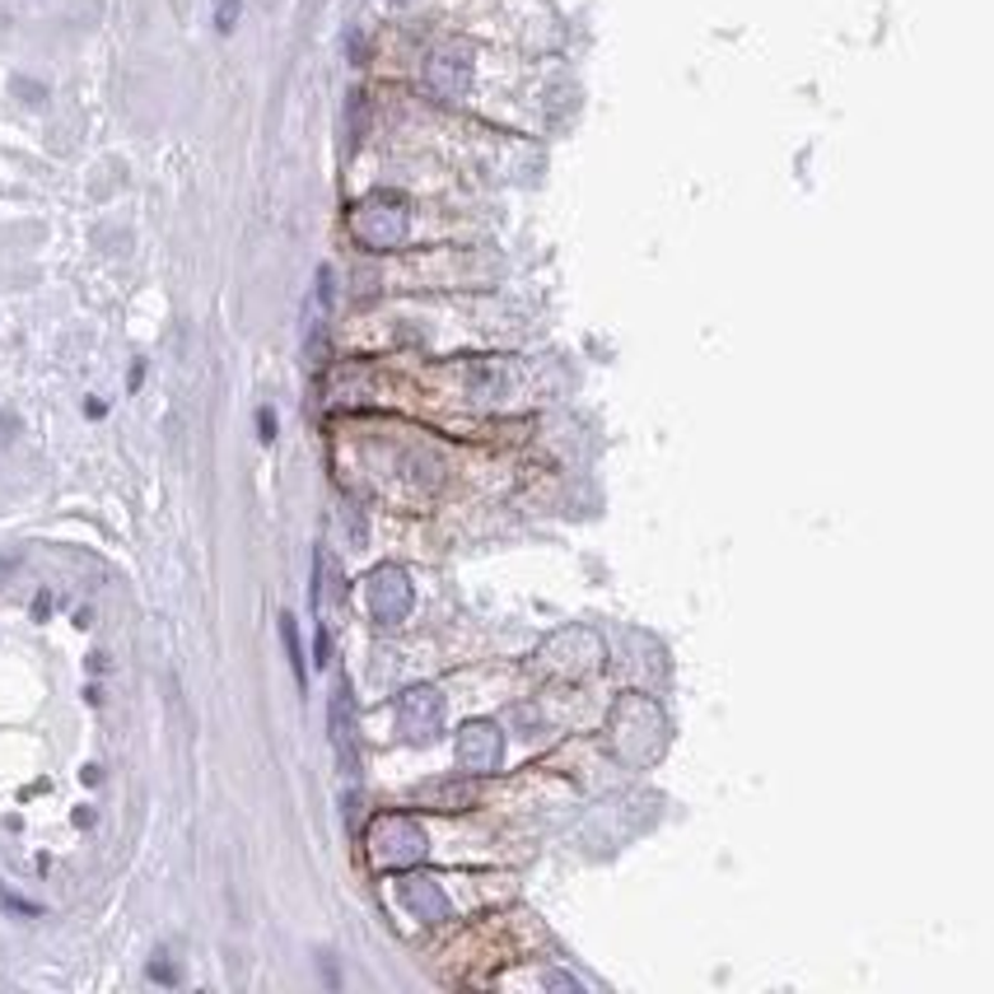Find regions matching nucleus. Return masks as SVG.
<instances>
[{"label": "nucleus", "mask_w": 994, "mask_h": 994, "mask_svg": "<svg viewBox=\"0 0 994 994\" xmlns=\"http://www.w3.org/2000/svg\"><path fill=\"white\" fill-rule=\"evenodd\" d=\"M351 229L355 239L365 247H374V253H387V247H397L407 239V201L397 192H369L360 206L351 215Z\"/></svg>", "instance_id": "obj_1"}, {"label": "nucleus", "mask_w": 994, "mask_h": 994, "mask_svg": "<svg viewBox=\"0 0 994 994\" xmlns=\"http://www.w3.org/2000/svg\"><path fill=\"white\" fill-rule=\"evenodd\" d=\"M369 854L383 868H407L416 859H425V831L421 821L407 813H383L374 827H369Z\"/></svg>", "instance_id": "obj_2"}, {"label": "nucleus", "mask_w": 994, "mask_h": 994, "mask_svg": "<svg viewBox=\"0 0 994 994\" xmlns=\"http://www.w3.org/2000/svg\"><path fill=\"white\" fill-rule=\"evenodd\" d=\"M421 85H425L430 99L458 103L462 94H468V85H472V52L462 48V42H444V48H434L425 56Z\"/></svg>", "instance_id": "obj_3"}, {"label": "nucleus", "mask_w": 994, "mask_h": 994, "mask_svg": "<svg viewBox=\"0 0 994 994\" xmlns=\"http://www.w3.org/2000/svg\"><path fill=\"white\" fill-rule=\"evenodd\" d=\"M365 602H369V612H374V621H383V626H397V621H407L411 602H416L407 570H402V565H379V570L365 579Z\"/></svg>", "instance_id": "obj_4"}, {"label": "nucleus", "mask_w": 994, "mask_h": 994, "mask_svg": "<svg viewBox=\"0 0 994 994\" xmlns=\"http://www.w3.org/2000/svg\"><path fill=\"white\" fill-rule=\"evenodd\" d=\"M328 728H332V748H336L341 770L355 775L360 770V724H355V696H351L346 681H336V691H332Z\"/></svg>", "instance_id": "obj_5"}, {"label": "nucleus", "mask_w": 994, "mask_h": 994, "mask_svg": "<svg viewBox=\"0 0 994 994\" xmlns=\"http://www.w3.org/2000/svg\"><path fill=\"white\" fill-rule=\"evenodd\" d=\"M500 752H505V738H500V728L486 724V719H472L458 734V766L468 770V775L495 770V766H500Z\"/></svg>", "instance_id": "obj_6"}, {"label": "nucleus", "mask_w": 994, "mask_h": 994, "mask_svg": "<svg viewBox=\"0 0 994 994\" xmlns=\"http://www.w3.org/2000/svg\"><path fill=\"white\" fill-rule=\"evenodd\" d=\"M444 719V696L434 687H407L397 701V724L407 728V738H430Z\"/></svg>", "instance_id": "obj_7"}, {"label": "nucleus", "mask_w": 994, "mask_h": 994, "mask_svg": "<svg viewBox=\"0 0 994 994\" xmlns=\"http://www.w3.org/2000/svg\"><path fill=\"white\" fill-rule=\"evenodd\" d=\"M328 318H332V271L322 267L314 276V294H308V308H304V355H308V365H318L322 346H328Z\"/></svg>", "instance_id": "obj_8"}, {"label": "nucleus", "mask_w": 994, "mask_h": 994, "mask_svg": "<svg viewBox=\"0 0 994 994\" xmlns=\"http://www.w3.org/2000/svg\"><path fill=\"white\" fill-rule=\"evenodd\" d=\"M397 896H402V906H407L421 925H439V920H448V896H444V888H439V882H434L430 874H407V878H397Z\"/></svg>", "instance_id": "obj_9"}, {"label": "nucleus", "mask_w": 994, "mask_h": 994, "mask_svg": "<svg viewBox=\"0 0 994 994\" xmlns=\"http://www.w3.org/2000/svg\"><path fill=\"white\" fill-rule=\"evenodd\" d=\"M281 640H285V654L294 667V681L304 687V649H300V630H294V616H281Z\"/></svg>", "instance_id": "obj_10"}, {"label": "nucleus", "mask_w": 994, "mask_h": 994, "mask_svg": "<svg viewBox=\"0 0 994 994\" xmlns=\"http://www.w3.org/2000/svg\"><path fill=\"white\" fill-rule=\"evenodd\" d=\"M239 10H243V0H220V5H215V28H220V34H234Z\"/></svg>", "instance_id": "obj_11"}, {"label": "nucleus", "mask_w": 994, "mask_h": 994, "mask_svg": "<svg viewBox=\"0 0 994 994\" xmlns=\"http://www.w3.org/2000/svg\"><path fill=\"white\" fill-rule=\"evenodd\" d=\"M257 425H262V439H276V416L262 407V416H257Z\"/></svg>", "instance_id": "obj_12"}, {"label": "nucleus", "mask_w": 994, "mask_h": 994, "mask_svg": "<svg viewBox=\"0 0 994 994\" xmlns=\"http://www.w3.org/2000/svg\"><path fill=\"white\" fill-rule=\"evenodd\" d=\"M393 5H402V0H393Z\"/></svg>", "instance_id": "obj_13"}]
</instances>
